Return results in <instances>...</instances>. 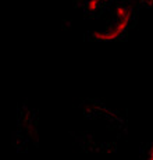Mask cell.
<instances>
[{
    "instance_id": "cell-1",
    "label": "cell",
    "mask_w": 153,
    "mask_h": 160,
    "mask_svg": "<svg viewBox=\"0 0 153 160\" xmlns=\"http://www.w3.org/2000/svg\"><path fill=\"white\" fill-rule=\"evenodd\" d=\"M102 2H103V0H88L86 6H85V8H86V13L88 14L96 13V11L100 8V6H102Z\"/></svg>"
}]
</instances>
